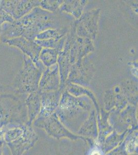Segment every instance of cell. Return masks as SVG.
Segmentation results:
<instances>
[{
	"mask_svg": "<svg viewBox=\"0 0 138 155\" xmlns=\"http://www.w3.org/2000/svg\"><path fill=\"white\" fill-rule=\"evenodd\" d=\"M100 14V9H93L82 14L79 19L73 23L76 35L95 41L98 31Z\"/></svg>",
	"mask_w": 138,
	"mask_h": 155,
	"instance_id": "6da1fadb",
	"label": "cell"
},
{
	"mask_svg": "<svg viewBox=\"0 0 138 155\" xmlns=\"http://www.w3.org/2000/svg\"><path fill=\"white\" fill-rule=\"evenodd\" d=\"M92 65L88 61L82 60L76 62L70 68L68 77L65 85L68 83L76 84H88L93 76Z\"/></svg>",
	"mask_w": 138,
	"mask_h": 155,
	"instance_id": "7a4b0ae2",
	"label": "cell"
},
{
	"mask_svg": "<svg viewBox=\"0 0 138 155\" xmlns=\"http://www.w3.org/2000/svg\"><path fill=\"white\" fill-rule=\"evenodd\" d=\"M60 78L57 64L47 67L42 75L40 90L43 92H52L59 90Z\"/></svg>",
	"mask_w": 138,
	"mask_h": 155,
	"instance_id": "3957f363",
	"label": "cell"
},
{
	"mask_svg": "<svg viewBox=\"0 0 138 155\" xmlns=\"http://www.w3.org/2000/svg\"><path fill=\"white\" fill-rule=\"evenodd\" d=\"M87 3L88 1L85 0L64 1L60 7L59 11L66 14L71 15L75 19L78 20L82 15L83 10Z\"/></svg>",
	"mask_w": 138,
	"mask_h": 155,
	"instance_id": "277c9868",
	"label": "cell"
},
{
	"mask_svg": "<svg viewBox=\"0 0 138 155\" xmlns=\"http://www.w3.org/2000/svg\"><path fill=\"white\" fill-rule=\"evenodd\" d=\"M60 51L55 49L44 48L41 52L40 58L47 67L54 65L57 62Z\"/></svg>",
	"mask_w": 138,
	"mask_h": 155,
	"instance_id": "5b68a950",
	"label": "cell"
},
{
	"mask_svg": "<svg viewBox=\"0 0 138 155\" xmlns=\"http://www.w3.org/2000/svg\"><path fill=\"white\" fill-rule=\"evenodd\" d=\"M70 27L60 29H49L44 31L38 35V38L39 41L61 38L68 33Z\"/></svg>",
	"mask_w": 138,
	"mask_h": 155,
	"instance_id": "8992f818",
	"label": "cell"
},
{
	"mask_svg": "<svg viewBox=\"0 0 138 155\" xmlns=\"http://www.w3.org/2000/svg\"><path fill=\"white\" fill-rule=\"evenodd\" d=\"M66 35L60 39H52L48 40L38 41V44L40 45L41 47L44 48L55 49L61 52L63 50L66 41Z\"/></svg>",
	"mask_w": 138,
	"mask_h": 155,
	"instance_id": "52a82bcc",
	"label": "cell"
},
{
	"mask_svg": "<svg viewBox=\"0 0 138 155\" xmlns=\"http://www.w3.org/2000/svg\"><path fill=\"white\" fill-rule=\"evenodd\" d=\"M63 2V0H46L41 1V6L44 10L55 13L59 11L60 7Z\"/></svg>",
	"mask_w": 138,
	"mask_h": 155,
	"instance_id": "ba28073f",
	"label": "cell"
},
{
	"mask_svg": "<svg viewBox=\"0 0 138 155\" xmlns=\"http://www.w3.org/2000/svg\"><path fill=\"white\" fill-rule=\"evenodd\" d=\"M91 155H101L100 152L98 151H94L92 153Z\"/></svg>",
	"mask_w": 138,
	"mask_h": 155,
	"instance_id": "9c48e42d",
	"label": "cell"
}]
</instances>
